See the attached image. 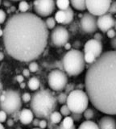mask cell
<instances>
[{
  "label": "cell",
  "mask_w": 116,
  "mask_h": 129,
  "mask_svg": "<svg viewBox=\"0 0 116 129\" xmlns=\"http://www.w3.org/2000/svg\"><path fill=\"white\" fill-rule=\"evenodd\" d=\"M3 41L11 57L22 62L37 59L45 51L49 39L45 21L31 12H20L9 17L3 27Z\"/></svg>",
  "instance_id": "cell-1"
},
{
  "label": "cell",
  "mask_w": 116,
  "mask_h": 129,
  "mask_svg": "<svg viewBox=\"0 0 116 129\" xmlns=\"http://www.w3.org/2000/svg\"><path fill=\"white\" fill-rule=\"evenodd\" d=\"M85 87L91 104L106 115H116V50L102 52L86 74Z\"/></svg>",
  "instance_id": "cell-2"
},
{
  "label": "cell",
  "mask_w": 116,
  "mask_h": 129,
  "mask_svg": "<svg viewBox=\"0 0 116 129\" xmlns=\"http://www.w3.org/2000/svg\"><path fill=\"white\" fill-rule=\"evenodd\" d=\"M57 99L49 90H41L31 96L30 107L35 117L49 119L51 114L55 111Z\"/></svg>",
  "instance_id": "cell-3"
},
{
  "label": "cell",
  "mask_w": 116,
  "mask_h": 129,
  "mask_svg": "<svg viewBox=\"0 0 116 129\" xmlns=\"http://www.w3.org/2000/svg\"><path fill=\"white\" fill-rule=\"evenodd\" d=\"M64 69L69 76H78L85 70L86 60L84 53L78 48L68 51L62 59Z\"/></svg>",
  "instance_id": "cell-4"
},
{
  "label": "cell",
  "mask_w": 116,
  "mask_h": 129,
  "mask_svg": "<svg viewBox=\"0 0 116 129\" xmlns=\"http://www.w3.org/2000/svg\"><path fill=\"white\" fill-rule=\"evenodd\" d=\"M89 100V96L86 92L81 89H77L68 94L66 104L69 107L71 112L83 113L88 107Z\"/></svg>",
  "instance_id": "cell-5"
},
{
  "label": "cell",
  "mask_w": 116,
  "mask_h": 129,
  "mask_svg": "<svg viewBox=\"0 0 116 129\" xmlns=\"http://www.w3.org/2000/svg\"><path fill=\"white\" fill-rule=\"evenodd\" d=\"M3 92L5 99L3 101H1V110L6 111L8 115H12L13 113L20 110L23 99L19 92L13 90H8Z\"/></svg>",
  "instance_id": "cell-6"
},
{
  "label": "cell",
  "mask_w": 116,
  "mask_h": 129,
  "mask_svg": "<svg viewBox=\"0 0 116 129\" xmlns=\"http://www.w3.org/2000/svg\"><path fill=\"white\" fill-rule=\"evenodd\" d=\"M48 82L49 87L54 91H61L65 89L68 84V78L65 72L56 69L52 70L48 76Z\"/></svg>",
  "instance_id": "cell-7"
},
{
  "label": "cell",
  "mask_w": 116,
  "mask_h": 129,
  "mask_svg": "<svg viewBox=\"0 0 116 129\" xmlns=\"http://www.w3.org/2000/svg\"><path fill=\"white\" fill-rule=\"evenodd\" d=\"M112 0H86V9L96 16L106 14L109 11Z\"/></svg>",
  "instance_id": "cell-8"
},
{
  "label": "cell",
  "mask_w": 116,
  "mask_h": 129,
  "mask_svg": "<svg viewBox=\"0 0 116 129\" xmlns=\"http://www.w3.org/2000/svg\"><path fill=\"white\" fill-rule=\"evenodd\" d=\"M57 4L55 0H34L33 8L39 16L47 17L53 13Z\"/></svg>",
  "instance_id": "cell-9"
},
{
  "label": "cell",
  "mask_w": 116,
  "mask_h": 129,
  "mask_svg": "<svg viewBox=\"0 0 116 129\" xmlns=\"http://www.w3.org/2000/svg\"><path fill=\"white\" fill-rule=\"evenodd\" d=\"M69 31L63 26H56L51 32V41L55 47H64L69 40Z\"/></svg>",
  "instance_id": "cell-10"
},
{
  "label": "cell",
  "mask_w": 116,
  "mask_h": 129,
  "mask_svg": "<svg viewBox=\"0 0 116 129\" xmlns=\"http://www.w3.org/2000/svg\"><path fill=\"white\" fill-rule=\"evenodd\" d=\"M80 24H81L82 31L87 34L94 33L98 28V18H96V15L91 14L89 11L82 16Z\"/></svg>",
  "instance_id": "cell-11"
},
{
  "label": "cell",
  "mask_w": 116,
  "mask_h": 129,
  "mask_svg": "<svg viewBox=\"0 0 116 129\" xmlns=\"http://www.w3.org/2000/svg\"><path fill=\"white\" fill-rule=\"evenodd\" d=\"M115 19L112 14L107 12L98 17V27L102 32H106L114 26Z\"/></svg>",
  "instance_id": "cell-12"
},
{
  "label": "cell",
  "mask_w": 116,
  "mask_h": 129,
  "mask_svg": "<svg viewBox=\"0 0 116 129\" xmlns=\"http://www.w3.org/2000/svg\"><path fill=\"white\" fill-rule=\"evenodd\" d=\"M90 52L96 56V57H99L102 53V44L100 40L96 39H92L88 40L84 46V52Z\"/></svg>",
  "instance_id": "cell-13"
},
{
  "label": "cell",
  "mask_w": 116,
  "mask_h": 129,
  "mask_svg": "<svg viewBox=\"0 0 116 129\" xmlns=\"http://www.w3.org/2000/svg\"><path fill=\"white\" fill-rule=\"evenodd\" d=\"M99 128L102 129H114L116 128V120L109 116H104L98 122Z\"/></svg>",
  "instance_id": "cell-14"
},
{
  "label": "cell",
  "mask_w": 116,
  "mask_h": 129,
  "mask_svg": "<svg viewBox=\"0 0 116 129\" xmlns=\"http://www.w3.org/2000/svg\"><path fill=\"white\" fill-rule=\"evenodd\" d=\"M34 113L31 110L29 109H23L20 112V122L23 125H28L31 123H32L34 119Z\"/></svg>",
  "instance_id": "cell-15"
},
{
  "label": "cell",
  "mask_w": 116,
  "mask_h": 129,
  "mask_svg": "<svg viewBox=\"0 0 116 129\" xmlns=\"http://www.w3.org/2000/svg\"><path fill=\"white\" fill-rule=\"evenodd\" d=\"M74 120L72 118L71 116H65V119H64L61 122V125H60V127L63 128V129H70V128H74Z\"/></svg>",
  "instance_id": "cell-16"
},
{
  "label": "cell",
  "mask_w": 116,
  "mask_h": 129,
  "mask_svg": "<svg viewBox=\"0 0 116 129\" xmlns=\"http://www.w3.org/2000/svg\"><path fill=\"white\" fill-rule=\"evenodd\" d=\"M70 4L78 11H85L86 9V0H70Z\"/></svg>",
  "instance_id": "cell-17"
},
{
  "label": "cell",
  "mask_w": 116,
  "mask_h": 129,
  "mask_svg": "<svg viewBox=\"0 0 116 129\" xmlns=\"http://www.w3.org/2000/svg\"><path fill=\"white\" fill-rule=\"evenodd\" d=\"M27 86H28L29 89L31 90H37L40 88V86H41V82H40V80L38 78H31L29 79Z\"/></svg>",
  "instance_id": "cell-18"
},
{
  "label": "cell",
  "mask_w": 116,
  "mask_h": 129,
  "mask_svg": "<svg viewBox=\"0 0 116 129\" xmlns=\"http://www.w3.org/2000/svg\"><path fill=\"white\" fill-rule=\"evenodd\" d=\"M79 128H93V129H98L99 128L98 125L94 123V121H91L90 119H86V121H84L83 123L79 126Z\"/></svg>",
  "instance_id": "cell-19"
},
{
  "label": "cell",
  "mask_w": 116,
  "mask_h": 129,
  "mask_svg": "<svg viewBox=\"0 0 116 129\" xmlns=\"http://www.w3.org/2000/svg\"><path fill=\"white\" fill-rule=\"evenodd\" d=\"M55 19L57 20L58 23H64L66 19V13L65 11L60 10L55 14Z\"/></svg>",
  "instance_id": "cell-20"
},
{
  "label": "cell",
  "mask_w": 116,
  "mask_h": 129,
  "mask_svg": "<svg viewBox=\"0 0 116 129\" xmlns=\"http://www.w3.org/2000/svg\"><path fill=\"white\" fill-rule=\"evenodd\" d=\"M56 4L60 10L65 11L69 7L70 0H56Z\"/></svg>",
  "instance_id": "cell-21"
},
{
  "label": "cell",
  "mask_w": 116,
  "mask_h": 129,
  "mask_svg": "<svg viewBox=\"0 0 116 129\" xmlns=\"http://www.w3.org/2000/svg\"><path fill=\"white\" fill-rule=\"evenodd\" d=\"M49 119L53 122L54 124L61 123V119H62V115L61 113H59L57 111H53L50 115Z\"/></svg>",
  "instance_id": "cell-22"
},
{
  "label": "cell",
  "mask_w": 116,
  "mask_h": 129,
  "mask_svg": "<svg viewBox=\"0 0 116 129\" xmlns=\"http://www.w3.org/2000/svg\"><path fill=\"white\" fill-rule=\"evenodd\" d=\"M65 11L66 13V19H65V23H64L63 24L66 25V24H69V23H70L72 21H73V17H74V13H73V9H72L70 7L68 8V9H66Z\"/></svg>",
  "instance_id": "cell-23"
},
{
  "label": "cell",
  "mask_w": 116,
  "mask_h": 129,
  "mask_svg": "<svg viewBox=\"0 0 116 129\" xmlns=\"http://www.w3.org/2000/svg\"><path fill=\"white\" fill-rule=\"evenodd\" d=\"M84 57H85V60H86V63L88 64H93L97 57L93 53V52H84Z\"/></svg>",
  "instance_id": "cell-24"
},
{
  "label": "cell",
  "mask_w": 116,
  "mask_h": 129,
  "mask_svg": "<svg viewBox=\"0 0 116 129\" xmlns=\"http://www.w3.org/2000/svg\"><path fill=\"white\" fill-rule=\"evenodd\" d=\"M29 4L26 0H22L19 3V10L20 12H27L29 10Z\"/></svg>",
  "instance_id": "cell-25"
},
{
  "label": "cell",
  "mask_w": 116,
  "mask_h": 129,
  "mask_svg": "<svg viewBox=\"0 0 116 129\" xmlns=\"http://www.w3.org/2000/svg\"><path fill=\"white\" fill-rule=\"evenodd\" d=\"M46 26L49 29H53L54 27H56V24H57V20L55 19L53 17H49L45 20Z\"/></svg>",
  "instance_id": "cell-26"
},
{
  "label": "cell",
  "mask_w": 116,
  "mask_h": 129,
  "mask_svg": "<svg viewBox=\"0 0 116 129\" xmlns=\"http://www.w3.org/2000/svg\"><path fill=\"white\" fill-rule=\"evenodd\" d=\"M57 102L60 104H65L67 103L68 99V94L67 93H61L57 97Z\"/></svg>",
  "instance_id": "cell-27"
},
{
  "label": "cell",
  "mask_w": 116,
  "mask_h": 129,
  "mask_svg": "<svg viewBox=\"0 0 116 129\" xmlns=\"http://www.w3.org/2000/svg\"><path fill=\"white\" fill-rule=\"evenodd\" d=\"M94 116V111L90 108H87L86 110L83 112V117L86 119H91Z\"/></svg>",
  "instance_id": "cell-28"
},
{
  "label": "cell",
  "mask_w": 116,
  "mask_h": 129,
  "mask_svg": "<svg viewBox=\"0 0 116 129\" xmlns=\"http://www.w3.org/2000/svg\"><path fill=\"white\" fill-rule=\"evenodd\" d=\"M61 113L63 116H69L71 115V111L69 107H68V105L66 104H63V106L61 107Z\"/></svg>",
  "instance_id": "cell-29"
},
{
  "label": "cell",
  "mask_w": 116,
  "mask_h": 129,
  "mask_svg": "<svg viewBox=\"0 0 116 129\" xmlns=\"http://www.w3.org/2000/svg\"><path fill=\"white\" fill-rule=\"evenodd\" d=\"M29 70L31 72V73H35V72H36L38 70V69H39V66H38V64L36 62H35V61H31L29 64Z\"/></svg>",
  "instance_id": "cell-30"
},
{
  "label": "cell",
  "mask_w": 116,
  "mask_h": 129,
  "mask_svg": "<svg viewBox=\"0 0 116 129\" xmlns=\"http://www.w3.org/2000/svg\"><path fill=\"white\" fill-rule=\"evenodd\" d=\"M71 117L73 119L74 121H80L82 119V118L83 117L82 115V113H74V112H72L71 113Z\"/></svg>",
  "instance_id": "cell-31"
},
{
  "label": "cell",
  "mask_w": 116,
  "mask_h": 129,
  "mask_svg": "<svg viewBox=\"0 0 116 129\" xmlns=\"http://www.w3.org/2000/svg\"><path fill=\"white\" fill-rule=\"evenodd\" d=\"M108 12L112 15H116V1H114L112 2L111 5H110V7Z\"/></svg>",
  "instance_id": "cell-32"
},
{
  "label": "cell",
  "mask_w": 116,
  "mask_h": 129,
  "mask_svg": "<svg viewBox=\"0 0 116 129\" xmlns=\"http://www.w3.org/2000/svg\"><path fill=\"white\" fill-rule=\"evenodd\" d=\"M106 35H107V36L110 39L114 38V37H115V36H116V30L113 29V28H110V30H108L106 31Z\"/></svg>",
  "instance_id": "cell-33"
},
{
  "label": "cell",
  "mask_w": 116,
  "mask_h": 129,
  "mask_svg": "<svg viewBox=\"0 0 116 129\" xmlns=\"http://www.w3.org/2000/svg\"><path fill=\"white\" fill-rule=\"evenodd\" d=\"M22 99L23 102L25 103H28L31 102V96L29 93H24L23 95H22Z\"/></svg>",
  "instance_id": "cell-34"
},
{
  "label": "cell",
  "mask_w": 116,
  "mask_h": 129,
  "mask_svg": "<svg viewBox=\"0 0 116 129\" xmlns=\"http://www.w3.org/2000/svg\"><path fill=\"white\" fill-rule=\"evenodd\" d=\"M6 19H7L6 12L3 10H1L0 11V23H1V24H3L6 21Z\"/></svg>",
  "instance_id": "cell-35"
},
{
  "label": "cell",
  "mask_w": 116,
  "mask_h": 129,
  "mask_svg": "<svg viewBox=\"0 0 116 129\" xmlns=\"http://www.w3.org/2000/svg\"><path fill=\"white\" fill-rule=\"evenodd\" d=\"M7 113L4 111L1 110V112H0V120H1V122L3 123L5 122V121L7 120Z\"/></svg>",
  "instance_id": "cell-36"
},
{
  "label": "cell",
  "mask_w": 116,
  "mask_h": 129,
  "mask_svg": "<svg viewBox=\"0 0 116 129\" xmlns=\"http://www.w3.org/2000/svg\"><path fill=\"white\" fill-rule=\"evenodd\" d=\"M65 93H67L68 94H69L71 91H73L74 90V85L73 83H70V84H67V86L65 87Z\"/></svg>",
  "instance_id": "cell-37"
},
{
  "label": "cell",
  "mask_w": 116,
  "mask_h": 129,
  "mask_svg": "<svg viewBox=\"0 0 116 129\" xmlns=\"http://www.w3.org/2000/svg\"><path fill=\"white\" fill-rule=\"evenodd\" d=\"M39 127L41 128H45L48 127V120L45 119H42L41 120V122H40V124H39Z\"/></svg>",
  "instance_id": "cell-38"
},
{
  "label": "cell",
  "mask_w": 116,
  "mask_h": 129,
  "mask_svg": "<svg viewBox=\"0 0 116 129\" xmlns=\"http://www.w3.org/2000/svg\"><path fill=\"white\" fill-rule=\"evenodd\" d=\"M20 112H21V111H18L15 112V113H13L12 115H12L13 119L15 121H18L19 119H20Z\"/></svg>",
  "instance_id": "cell-39"
},
{
  "label": "cell",
  "mask_w": 116,
  "mask_h": 129,
  "mask_svg": "<svg viewBox=\"0 0 116 129\" xmlns=\"http://www.w3.org/2000/svg\"><path fill=\"white\" fill-rule=\"evenodd\" d=\"M55 66L57 67V69H59V70H61L62 71H65V69H64V66H63L62 61H57V62H56Z\"/></svg>",
  "instance_id": "cell-40"
},
{
  "label": "cell",
  "mask_w": 116,
  "mask_h": 129,
  "mask_svg": "<svg viewBox=\"0 0 116 129\" xmlns=\"http://www.w3.org/2000/svg\"><path fill=\"white\" fill-rule=\"evenodd\" d=\"M110 45H111V48H113L114 50H116V36L111 39V40H110Z\"/></svg>",
  "instance_id": "cell-41"
},
{
  "label": "cell",
  "mask_w": 116,
  "mask_h": 129,
  "mask_svg": "<svg viewBox=\"0 0 116 129\" xmlns=\"http://www.w3.org/2000/svg\"><path fill=\"white\" fill-rule=\"evenodd\" d=\"M94 38L96 39V40H100L101 41L102 39V36L101 33H98V32H96V33L94 34Z\"/></svg>",
  "instance_id": "cell-42"
},
{
  "label": "cell",
  "mask_w": 116,
  "mask_h": 129,
  "mask_svg": "<svg viewBox=\"0 0 116 129\" xmlns=\"http://www.w3.org/2000/svg\"><path fill=\"white\" fill-rule=\"evenodd\" d=\"M30 70L29 69L27 70V69H24V70H23V75L25 77V78H27V77H29L30 76Z\"/></svg>",
  "instance_id": "cell-43"
},
{
  "label": "cell",
  "mask_w": 116,
  "mask_h": 129,
  "mask_svg": "<svg viewBox=\"0 0 116 129\" xmlns=\"http://www.w3.org/2000/svg\"><path fill=\"white\" fill-rule=\"evenodd\" d=\"M39 119H40V118H37V117H36V118L33 119V121H32V124H33V126H35V127L39 126L40 122H41V120H40Z\"/></svg>",
  "instance_id": "cell-44"
},
{
  "label": "cell",
  "mask_w": 116,
  "mask_h": 129,
  "mask_svg": "<svg viewBox=\"0 0 116 129\" xmlns=\"http://www.w3.org/2000/svg\"><path fill=\"white\" fill-rule=\"evenodd\" d=\"M23 75H18L16 77V80H17V82H19V83H22L23 82V80H24V78H23Z\"/></svg>",
  "instance_id": "cell-45"
},
{
  "label": "cell",
  "mask_w": 116,
  "mask_h": 129,
  "mask_svg": "<svg viewBox=\"0 0 116 129\" xmlns=\"http://www.w3.org/2000/svg\"><path fill=\"white\" fill-rule=\"evenodd\" d=\"M14 123H15V120H14L13 119H7V125H8L9 127L13 126V125H14Z\"/></svg>",
  "instance_id": "cell-46"
},
{
  "label": "cell",
  "mask_w": 116,
  "mask_h": 129,
  "mask_svg": "<svg viewBox=\"0 0 116 129\" xmlns=\"http://www.w3.org/2000/svg\"><path fill=\"white\" fill-rule=\"evenodd\" d=\"M73 46L74 47V48H78L81 46V43H80L79 41H75L73 44Z\"/></svg>",
  "instance_id": "cell-47"
},
{
  "label": "cell",
  "mask_w": 116,
  "mask_h": 129,
  "mask_svg": "<svg viewBox=\"0 0 116 129\" xmlns=\"http://www.w3.org/2000/svg\"><path fill=\"white\" fill-rule=\"evenodd\" d=\"M71 46H72V44H69V43H66V44H65V45L64 46V47H65V48L66 50L69 51V50L71 49Z\"/></svg>",
  "instance_id": "cell-48"
},
{
  "label": "cell",
  "mask_w": 116,
  "mask_h": 129,
  "mask_svg": "<svg viewBox=\"0 0 116 129\" xmlns=\"http://www.w3.org/2000/svg\"><path fill=\"white\" fill-rule=\"evenodd\" d=\"M3 5L6 7H11V3L8 2V0H4L3 1Z\"/></svg>",
  "instance_id": "cell-49"
},
{
  "label": "cell",
  "mask_w": 116,
  "mask_h": 129,
  "mask_svg": "<svg viewBox=\"0 0 116 129\" xmlns=\"http://www.w3.org/2000/svg\"><path fill=\"white\" fill-rule=\"evenodd\" d=\"M25 86H26V84H25L24 82H22V83L20 84V88H21V89L25 88Z\"/></svg>",
  "instance_id": "cell-50"
},
{
  "label": "cell",
  "mask_w": 116,
  "mask_h": 129,
  "mask_svg": "<svg viewBox=\"0 0 116 129\" xmlns=\"http://www.w3.org/2000/svg\"><path fill=\"white\" fill-rule=\"evenodd\" d=\"M0 36H1V37H3V28H1V29H0Z\"/></svg>",
  "instance_id": "cell-51"
},
{
  "label": "cell",
  "mask_w": 116,
  "mask_h": 129,
  "mask_svg": "<svg viewBox=\"0 0 116 129\" xmlns=\"http://www.w3.org/2000/svg\"><path fill=\"white\" fill-rule=\"evenodd\" d=\"M3 58H4V55H3V52H1V57H0V60H3Z\"/></svg>",
  "instance_id": "cell-52"
},
{
  "label": "cell",
  "mask_w": 116,
  "mask_h": 129,
  "mask_svg": "<svg viewBox=\"0 0 116 129\" xmlns=\"http://www.w3.org/2000/svg\"><path fill=\"white\" fill-rule=\"evenodd\" d=\"M114 29L116 30V19H115V22H114Z\"/></svg>",
  "instance_id": "cell-53"
},
{
  "label": "cell",
  "mask_w": 116,
  "mask_h": 129,
  "mask_svg": "<svg viewBox=\"0 0 116 129\" xmlns=\"http://www.w3.org/2000/svg\"><path fill=\"white\" fill-rule=\"evenodd\" d=\"M11 1H14V2H18V1H22V0H11Z\"/></svg>",
  "instance_id": "cell-54"
},
{
  "label": "cell",
  "mask_w": 116,
  "mask_h": 129,
  "mask_svg": "<svg viewBox=\"0 0 116 129\" xmlns=\"http://www.w3.org/2000/svg\"><path fill=\"white\" fill-rule=\"evenodd\" d=\"M1 128H2V129H4V127H3V124H1Z\"/></svg>",
  "instance_id": "cell-55"
},
{
  "label": "cell",
  "mask_w": 116,
  "mask_h": 129,
  "mask_svg": "<svg viewBox=\"0 0 116 129\" xmlns=\"http://www.w3.org/2000/svg\"><path fill=\"white\" fill-rule=\"evenodd\" d=\"M115 16H116V15H115Z\"/></svg>",
  "instance_id": "cell-56"
}]
</instances>
